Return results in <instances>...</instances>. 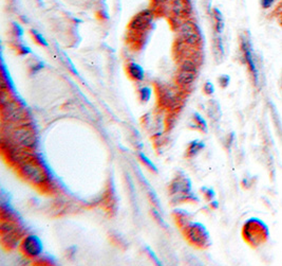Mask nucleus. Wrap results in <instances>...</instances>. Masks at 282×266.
Returning <instances> with one entry per match:
<instances>
[{"label": "nucleus", "mask_w": 282, "mask_h": 266, "mask_svg": "<svg viewBox=\"0 0 282 266\" xmlns=\"http://www.w3.org/2000/svg\"><path fill=\"white\" fill-rule=\"evenodd\" d=\"M243 236L246 243H249L251 246L259 247L269 240L270 230L262 220L252 218L244 224Z\"/></svg>", "instance_id": "f257e3e1"}, {"label": "nucleus", "mask_w": 282, "mask_h": 266, "mask_svg": "<svg viewBox=\"0 0 282 266\" xmlns=\"http://www.w3.org/2000/svg\"><path fill=\"white\" fill-rule=\"evenodd\" d=\"M19 172L25 179L36 186H42L48 181L46 171L34 158L28 159L17 166Z\"/></svg>", "instance_id": "f03ea898"}, {"label": "nucleus", "mask_w": 282, "mask_h": 266, "mask_svg": "<svg viewBox=\"0 0 282 266\" xmlns=\"http://www.w3.org/2000/svg\"><path fill=\"white\" fill-rule=\"evenodd\" d=\"M241 50L243 54V59L246 63V65L249 67L250 73L253 78L254 84L256 86L259 85V70L256 64V60H255V55H254L253 51V46L251 43V38L249 35L243 34L241 36Z\"/></svg>", "instance_id": "7ed1b4c3"}, {"label": "nucleus", "mask_w": 282, "mask_h": 266, "mask_svg": "<svg viewBox=\"0 0 282 266\" xmlns=\"http://www.w3.org/2000/svg\"><path fill=\"white\" fill-rule=\"evenodd\" d=\"M187 229H188L187 236L190 241L196 244L197 246L207 247V245H209L210 242H209V234L205 227L201 225V224L193 223L187 227Z\"/></svg>", "instance_id": "20e7f679"}, {"label": "nucleus", "mask_w": 282, "mask_h": 266, "mask_svg": "<svg viewBox=\"0 0 282 266\" xmlns=\"http://www.w3.org/2000/svg\"><path fill=\"white\" fill-rule=\"evenodd\" d=\"M180 33H181V39L190 46L196 47L201 43L202 37L199 28L195 23L190 22V20L182 24Z\"/></svg>", "instance_id": "39448f33"}, {"label": "nucleus", "mask_w": 282, "mask_h": 266, "mask_svg": "<svg viewBox=\"0 0 282 266\" xmlns=\"http://www.w3.org/2000/svg\"><path fill=\"white\" fill-rule=\"evenodd\" d=\"M154 18V13L151 10L141 11L131 19L129 28L135 32H143L149 29Z\"/></svg>", "instance_id": "423d86ee"}, {"label": "nucleus", "mask_w": 282, "mask_h": 266, "mask_svg": "<svg viewBox=\"0 0 282 266\" xmlns=\"http://www.w3.org/2000/svg\"><path fill=\"white\" fill-rule=\"evenodd\" d=\"M21 249L27 256L37 257L42 251V243L36 235H29L21 243Z\"/></svg>", "instance_id": "0eeeda50"}, {"label": "nucleus", "mask_w": 282, "mask_h": 266, "mask_svg": "<svg viewBox=\"0 0 282 266\" xmlns=\"http://www.w3.org/2000/svg\"><path fill=\"white\" fill-rule=\"evenodd\" d=\"M170 11L174 18L184 19L190 15L193 6L189 0H171Z\"/></svg>", "instance_id": "6e6552de"}, {"label": "nucleus", "mask_w": 282, "mask_h": 266, "mask_svg": "<svg viewBox=\"0 0 282 266\" xmlns=\"http://www.w3.org/2000/svg\"><path fill=\"white\" fill-rule=\"evenodd\" d=\"M25 233L24 230L20 227L16 228L13 232L6 233H1V242L3 244V246L6 248H15L17 247L21 240L24 239Z\"/></svg>", "instance_id": "1a4fd4ad"}, {"label": "nucleus", "mask_w": 282, "mask_h": 266, "mask_svg": "<svg viewBox=\"0 0 282 266\" xmlns=\"http://www.w3.org/2000/svg\"><path fill=\"white\" fill-rule=\"evenodd\" d=\"M213 52H214V57L218 63H220L223 61L224 58V46H223V41L220 36V34L215 35L214 40H213Z\"/></svg>", "instance_id": "9d476101"}, {"label": "nucleus", "mask_w": 282, "mask_h": 266, "mask_svg": "<svg viewBox=\"0 0 282 266\" xmlns=\"http://www.w3.org/2000/svg\"><path fill=\"white\" fill-rule=\"evenodd\" d=\"M127 72L132 80L141 81L144 79V70L137 63H130L127 66Z\"/></svg>", "instance_id": "9b49d317"}, {"label": "nucleus", "mask_w": 282, "mask_h": 266, "mask_svg": "<svg viewBox=\"0 0 282 266\" xmlns=\"http://www.w3.org/2000/svg\"><path fill=\"white\" fill-rule=\"evenodd\" d=\"M197 72L192 71H185V70H180V72L177 76V82L181 86H189L190 84H193L196 80Z\"/></svg>", "instance_id": "f8f14e48"}, {"label": "nucleus", "mask_w": 282, "mask_h": 266, "mask_svg": "<svg viewBox=\"0 0 282 266\" xmlns=\"http://www.w3.org/2000/svg\"><path fill=\"white\" fill-rule=\"evenodd\" d=\"M211 16H213L214 20V27H215V32L217 34H221L224 30V18L222 13L219 9L214 8L213 11H211Z\"/></svg>", "instance_id": "ddd939ff"}, {"label": "nucleus", "mask_w": 282, "mask_h": 266, "mask_svg": "<svg viewBox=\"0 0 282 266\" xmlns=\"http://www.w3.org/2000/svg\"><path fill=\"white\" fill-rule=\"evenodd\" d=\"M204 148V143L203 142H199V141H194L192 142V144L189 145V149H188V154L190 156H194L196 155L197 153L200 152L202 149Z\"/></svg>", "instance_id": "4468645a"}, {"label": "nucleus", "mask_w": 282, "mask_h": 266, "mask_svg": "<svg viewBox=\"0 0 282 266\" xmlns=\"http://www.w3.org/2000/svg\"><path fill=\"white\" fill-rule=\"evenodd\" d=\"M31 35H32V37L33 39L36 41V43L40 46H44V47H47L48 46V41L46 40V38L42 36V35L40 33H38L36 30H31Z\"/></svg>", "instance_id": "2eb2a0df"}, {"label": "nucleus", "mask_w": 282, "mask_h": 266, "mask_svg": "<svg viewBox=\"0 0 282 266\" xmlns=\"http://www.w3.org/2000/svg\"><path fill=\"white\" fill-rule=\"evenodd\" d=\"M194 120L197 123V127H198V129H200L201 131H204V132L207 131V124H206L205 120H204V119L198 113L195 114Z\"/></svg>", "instance_id": "dca6fc26"}, {"label": "nucleus", "mask_w": 282, "mask_h": 266, "mask_svg": "<svg viewBox=\"0 0 282 266\" xmlns=\"http://www.w3.org/2000/svg\"><path fill=\"white\" fill-rule=\"evenodd\" d=\"M150 97H151V89L149 87L145 86V87H143L142 89L140 90V98H141V100H142L143 102L149 101Z\"/></svg>", "instance_id": "f3484780"}, {"label": "nucleus", "mask_w": 282, "mask_h": 266, "mask_svg": "<svg viewBox=\"0 0 282 266\" xmlns=\"http://www.w3.org/2000/svg\"><path fill=\"white\" fill-rule=\"evenodd\" d=\"M140 158H141V160H142L143 162V164H145L148 167H149V169H151L152 171H154V172H157L158 170H157V166H154L153 164H152V162H150L149 159H148L143 153H140Z\"/></svg>", "instance_id": "a211bd4d"}, {"label": "nucleus", "mask_w": 282, "mask_h": 266, "mask_svg": "<svg viewBox=\"0 0 282 266\" xmlns=\"http://www.w3.org/2000/svg\"><path fill=\"white\" fill-rule=\"evenodd\" d=\"M218 82H219L220 84V86L225 88V87H227L228 86V84L230 82V78H229V75H226V74H222L220 75V78L218 79Z\"/></svg>", "instance_id": "6ab92c4d"}, {"label": "nucleus", "mask_w": 282, "mask_h": 266, "mask_svg": "<svg viewBox=\"0 0 282 266\" xmlns=\"http://www.w3.org/2000/svg\"><path fill=\"white\" fill-rule=\"evenodd\" d=\"M203 90H204V93H205V94L208 95V96L213 95V94L215 93V86H214V84L210 83V82H206L205 85H204V87H203Z\"/></svg>", "instance_id": "aec40b11"}, {"label": "nucleus", "mask_w": 282, "mask_h": 266, "mask_svg": "<svg viewBox=\"0 0 282 266\" xmlns=\"http://www.w3.org/2000/svg\"><path fill=\"white\" fill-rule=\"evenodd\" d=\"M202 191L204 192V194H205V198L208 200H214L215 199V191L213 190V189H205V188H203L202 189Z\"/></svg>", "instance_id": "412c9836"}, {"label": "nucleus", "mask_w": 282, "mask_h": 266, "mask_svg": "<svg viewBox=\"0 0 282 266\" xmlns=\"http://www.w3.org/2000/svg\"><path fill=\"white\" fill-rule=\"evenodd\" d=\"M13 32H14V35L17 37H21L23 36V29H21V27H19V25L17 24H13Z\"/></svg>", "instance_id": "4be33fe9"}, {"label": "nucleus", "mask_w": 282, "mask_h": 266, "mask_svg": "<svg viewBox=\"0 0 282 266\" xmlns=\"http://www.w3.org/2000/svg\"><path fill=\"white\" fill-rule=\"evenodd\" d=\"M153 215H154V218L158 220V222L161 224L162 226L165 227V228H168V225L166 224V222L163 220V218H162V216H160V214L158 213V211H156V210H153Z\"/></svg>", "instance_id": "5701e85b"}, {"label": "nucleus", "mask_w": 282, "mask_h": 266, "mask_svg": "<svg viewBox=\"0 0 282 266\" xmlns=\"http://www.w3.org/2000/svg\"><path fill=\"white\" fill-rule=\"evenodd\" d=\"M274 2H275V0H261L262 9H264V10L270 9L271 6L274 4Z\"/></svg>", "instance_id": "b1692460"}, {"label": "nucleus", "mask_w": 282, "mask_h": 266, "mask_svg": "<svg viewBox=\"0 0 282 266\" xmlns=\"http://www.w3.org/2000/svg\"><path fill=\"white\" fill-rule=\"evenodd\" d=\"M18 51H19V53L20 54H24V55H26V54H29L30 52H31V50L28 47H26V46H24V45H20V46H18Z\"/></svg>", "instance_id": "393cba45"}, {"label": "nucleus", "mask_w": 282, "mask_h": 266, "mask_svg": "<svg viewBox=\"0 0 282 266\" xmlns=\"http://www.w3.org/2000/svg\"><path fill=\"white\" fill-rule=\"evenodd\" d=\"M151 1L156 6H160V5H164L168 1H170V0H151Z\"/></svg>", "instance_id": "a878e982"}, {"label": "nucleus", "mask_w": 282, "mask_h": 266, "mask_svg": "<svg viewBox=\"0 0 282 266\" xmlns=\"http://www.w3.org/2000/svg\"><path fill=\"white\" fill-rule=\"evenodd\" d=\"M146 250L148 251V253H149L150 257H151V258L153 259V261H154V262H156V263H157L158 265H161V264H162V263H161V262L159 261V259H158V258H157L156 256H154V254H153V251H151V249H150V248H148V247H147V248H146Z\"/></svg>", "instance_id": "bb28decb"}, {"label": "nucleus", "mask_w": 282, "mask_h": 266, "mask_svg": "<svg viewBox=\"0 0 282 266\" xmlns=\"http://www.w3.org/2000/svg\"><path fill=\"white\" fill-rule=\"evenodd\" d=\"M217 204H218L217 201H213V202H211V206L215 207V208H218V205H217Z\"/></svg>", "instance_id": "cd10ccee"}, {"label": "nucleus", "mask_w": 282, "mask_h": 266, "mask_svg": "<svg viewBox=\"0 0 282 266\" xmlns=\"http://www.w3.org/2000/svg\"><path fill=\"white\" fill-rule=\"evenodd\" d=\"M280 24H281V26H282V15H281V18H280Z\"/></svg>", "instance_id": "c85d7f7f"}, {"label": "nucleus", "mask_w": 282, "mask_h": 266, "mask_svg": "<svg viewBox=\"0 0 282 266\" xmlns=\"http://www.w3.org/2000/svg\"><path fill=\"white\" fill-rule=\"evenodd\" d=\"M281 84H282V73H281Z\"/></svg>", "instance_id": "c756f323"}]
</instances>
